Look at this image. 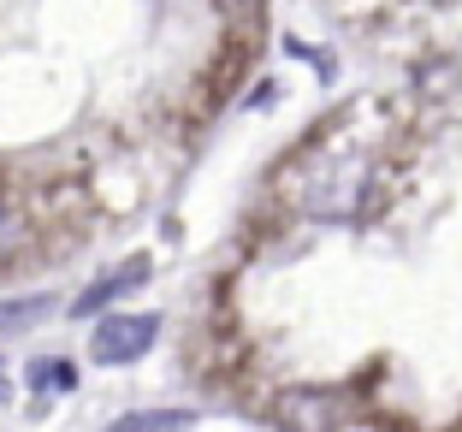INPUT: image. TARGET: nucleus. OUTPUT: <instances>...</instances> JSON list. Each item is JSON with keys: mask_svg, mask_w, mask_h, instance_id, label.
Segmentation results:
<instances>
[{"mask_svg": "<svg viewBox=\"0 0 462 432\" xmlns=\"http://www.w3.org/2000/svg\"><path fill=\"white\" fill-rule=\"evenodd\" d=\"M143 279H149V261H131V267H119L113 279H96V284H89V290H83V297L71 302V314H78V320H89V314L113 308V302H119L125 290H136Z\"/></svg>", "mask_w": 462, "mask_h": 432, "instance_id": "2", "label": "nucleus"}, {"mask_svg": "<svg viewBox=\"0 0 462 432\" xmlns=\"http://www.w3.org/2000/svg\"><path fill=\"white\" fill-rule=\"evenodd\" d=\"M154 427H196L190 409H143V415H119V432H154Z\"/></svg>", "mask_w": 462, "mask_h": 432, "instance_id": "6", "label": "nucleus"}, {"mask_svg": "<svg viewBox=\"0 0 462 432\" xmlns=\"http://www.w3.org/2000/svg\"><path fill=\"white\" fill-rule=\"evenodd\" d=\"M13 244H18V219L0 207V249H13Z\"/></svg>", "mask_w": 462, "mask_h": 432, "instance_id": "8", "label": "nucleus"}, {"mask_svg": "<svg viewBox=\"0 0 462 432\" xmlns=\"http://www.w3.org/2000/svg\"><path fill=\"white\" fill-rule=\"evenodd\" d=\"M30 385H36V391H71V385H78V367L66 362V355H42V362H30Z\"/></svg>", "mask_w": 462, "mask_h": 432, "instance_id": "5", "label": "nucleus"}, {"mask_svg": "<svg viewBox=\"0 0 462 432\" xmlns=\"http://www.w3.org/2000/svg\"><path fill=\"white\" fill-rule=\"evenodd\" d=\"M154 338H161V314H107V320L89 332V350H96V362L125 367V362H136V355H149Z\"/></svg>", "mask_w": 462, "mask_h": 432, "instance_id": "1", "label": "nucleus"}, {"mask_svg": "<svg viewBox=\"0 0 462 432\" xmlns=\"http://www.w3.org/2000/svg\"><path fill=\"white\" fill-rule=\"evenodd\" d=\"M219 6H226L231 24H255V18H261V0H219Z\"/></svg>", "mask_w": 462, "mask_h": 432, "instance_id": "7", "label": "nucleus"}, {"mask_svg": "<svg viewBox=\"0 0 462 432\" xmlns=\"http://www.w3.org/2000/svg\"><path fill=\"white\" fill-rule=\"evenodd\" d=\"M279 415H285V427H332V397H314V391H297L279 403Z\"/></svg>", "mask_w": 462, "mask_h": 432, "instance_id": "4", "label": "nucleus"}, {"mask_svg": "<svg viewBox=\"0 0 462 432\" xmlns=\"http://www.w3.org/2000/svg\"><path fill=\"white\" fill-rule=\"evenodd\" d=\"M54 308H60L54 297H6L0 302V338H13V332H24V326L48 320Z\"/></svg>", "mask_w": 462, "mask_h": 432, "instance_id": "3", "label": "nucleus"}]
</instances>
